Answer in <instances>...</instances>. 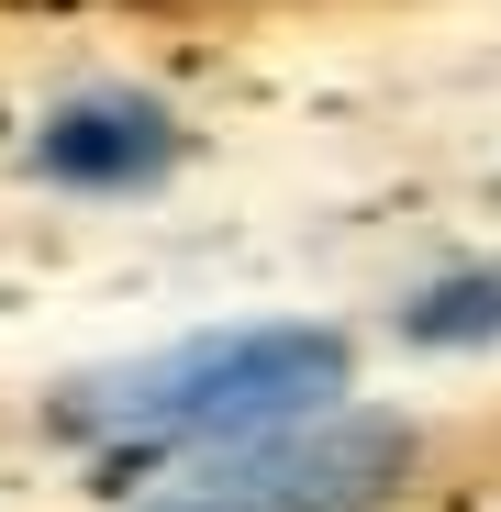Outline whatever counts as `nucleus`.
Wrapping results in <instances>:
<instances>
[{"label":"nucleus","mask_w":501,"mask_h":512,"mask_svg":"<svg viewBox=\"0 0 501 512\" xmlns=\"http://www.w3.org/2000/svg\"><path fill=\"white\" fill-rule=\"evenodd\" d=\"M323 390H346V346L312 323H234V334H190L123 368H90L56 390V435L101 446V457H201L223 435L312 412Z\"/></svg>","instance_id":"1"},{"label":"nucleus","mask_w":501,"mask_h":512,"mask_svg":"<svg viewBox=\"0 0 501 512\" xmlns=\"http://www.w3.org/2000/svg\"><path fill=\"white\" fill-rule=\"evenodd\" d=\"M401 457L412 435L390 412H290L201 457H167V479L134 490L123 512H379Z\"/></svg>","instance_id":"2"},{"label":"nucleus","mask_w":501,"mask_h":512,"mask_svg":"<svg viewBox=\"0 0 501 512\" xmlns=\"http://www.w3.org/2000/svg\"><path fill=\"white\" fill-rule=\"evenodd\" d=\"M23 167L45 190H78V201H134V190H156L179 167V112L145 101V90H67L34 123Z\"/></svg>","instance_id":"3"},{"label":"nucleus","mask_w":501,"mask_h":512,"mask_svg":"<svg viewBox=\"0 0 501 512\" xmlns=\"http://www.w3.org/2000/svg\"><path fill=\"white\" fill-rule=\"evenodd\" d=\"M412 323H424V334H479V323H501V279H468V290H424V301H412Z\"/></svg>","instance_id":"4"}]
</instances>
